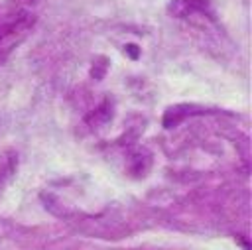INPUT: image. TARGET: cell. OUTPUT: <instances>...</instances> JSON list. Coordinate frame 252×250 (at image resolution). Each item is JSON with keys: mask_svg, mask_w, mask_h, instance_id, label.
<instances>
[{"mask_svg": "<svg viewBox=\"0 0 252 250\" xmlns=\"http://www.w3.org/2000/svg\"><path fill=\"white\" fill-rule=\"evenodd\" d=\"M106 69H108V59H106V57H102V55H98V57H94V61H93L91 77H93V79H96V81H100V79L106 75Z\"/></svg>", "mask_w": 252, "mask_h": 250, "instance_id": "obj_5", "label": "cell"}, {"mask_svg": "<svg viewBox=\"0 0 252 250\" xmlns=\"http://www.w3.org/2000/svg\"><path fill=\"white\" fill-rule=\"evenodd\" d=\"M187 114H191V110H189L187 104L171 106V108H167L165 114H163V126H165V128H173V126H177Z\"/></svg>", "mask_w": 252, "mask_h": 250, "instance_id": "obj_1", "label": "cell"}, {"mask_svg": "<svg viewBox=\"0 0 252 250\" xmlns=\"http://www.w3.org/2000/svg\"><path fill=\"white\" fill-rule=\"evenodd\" d=\"M112 118V104H110V100H104L96 110H94V114L89 118V120H93L94 124H104V122H108Z\"/></svg>", "mask_w": 252, "mask_h": 250, "instance_id": "obj_3", "label": "cell"}, {"mask_svg": "<svg viewBox=\"0 0 252 250\" xmlns=\"http://www.w3.org/2000/svg\"><path fill=\"white\" fill-rule=\"evenodd\" d=\"M169 12L175 18H187V16L193 14V10H191V6H189L187 0H171L169 2Z\"/></svg>", "mask_w": 252, "mask_h": 250, "instance_id": "obj_4", "label": "cell"}, {"mask_svg": "<svg viewBox=\"0 0 252 250\" xmlns=\"http://www.w3.org/2000/svg\"><path fill=\"white\" fill-rule=\"evenodd\" d=\"M124 53H126L130 59L136 61V59L140 57V47H138L136 43H126V45H124Z\"/></svg>", "mask_w": 252, "mask_h": 250, "instance_id": "obj_6", "label": "cell"}, {"mask_svg": "<svg viewBox=\"0 0 252 250\" xmlns=\"http://www.w3.org/2000/svg\"><path fill=\"white\" fill-rule=\"evenodd\" d=\"M150 163H152L150 156H148V154L138 152V154H134V156H132V159H130V171H132L136 177L146 175V171L150 169Z\"/></svg>", "mask_w": 252, "mask_h": 250, "instance_id": "obj_2", "label": "cell"}]
</instances>
